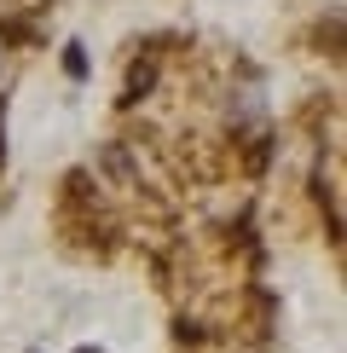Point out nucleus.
<instances>
[{"label":"nucleus","mask_w":347,"mask_h":353,"mask_svg":"<svg viewBox=\"0 0 347 353\" xmlns=\"http://www.w3.org/2000/svg\"><path fill=\"white\" fill-rule=\"evenodd\" d=\"M64 70H70V76H87V58H81V47H70V52H64Z\"/></svg>","instance_id":"f257e3e1"}]
</instances>
